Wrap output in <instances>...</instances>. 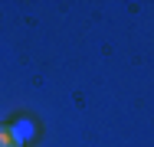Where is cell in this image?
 <instances>
[{
	"label": "cell",
	"mask_w": 154,
	"mask_h": 147,
	"mask_svg": "<svg viewBox=\"0 0 154 147\" xmlns=\"http://www.w3.org/2000/svg\"><path fill=\"white\" fill-rule=\"evenodd\" d=\"M10 131H13V137H17L20 144H26V141L33 137V131H36V128H33V121H26V118H17V121L10 124Z\"/></svg>",
	"instance_id": "cell-1"
},
{
	"label": "cell",
	"mask_w": 154,
	"mask_h": 147,
	"mask_svg": "<svg viewBox=\"0 0 154 147\" xmlns=\"http://www.w3.org/2000/svg\"><path fill=\"white\" fill-rule=\"evenodd\" d=\"M0 147H23L17 137H13V131H10V124H3L0 128Z\"/></svg>",
	"instance_id": "cell-2"
}]
</instances>
